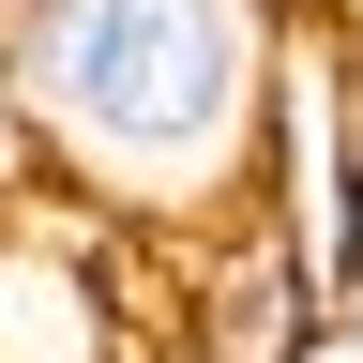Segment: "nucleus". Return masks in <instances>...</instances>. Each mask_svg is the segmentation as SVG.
I'll list each match as a JSON object with an SVG mask.
<instances>
[{
  "instance_id": "f257e3e1",
  "label": "nucleus",
  "mask_w": 363,
  "mask_h": 363,
  "mask_svg": "<svg viewBox=\"0 0 363 363\" xmlns=\"http://www.w3.org/2000/svg\"><path fill=\"white\" fill-rule=\"evenodd\" d=\"M288 16L303 0H30L0 45V106L45 182L197 242V227L257 212Z\"/></svg>"
},
{
  "instance_id": "f03ea898",
  "label": "nucleus",
  "mask_w": 363,
  "mask_h": 363,
  "mask_svg": "<svg viewBox=\"0 0 363 363\" xmlns=\"http://www.w3.org/2000/svg\"><path fill=\"white\" fill-rule=\"evenodd\" d=\"M333 348H348V303L272 212L167 242V363H333Z\"/></svg>"
},
{
  "instance_id": "7ed1b4c3",
  "label": "nucleus",
  "mask_w": 363,
  "mask_h": 363,
  "mask_svg": "<svg viewBox=\"0 0 363 363\" xmlns=\"http://www.w3.org/2000/svg\"><path fill=\"white\" fill-rule=\"evenodd\" d=\"M257 212L318 257V288L348 303L363 272V197H348V0H303L288 61H272V136H257Z\"/></svg>"
},
{
  "instance_id": "20e7f679",
  "label": "nucleus",
  "mask_w": 363,
  "mask_h": 363,
  "mask_svg": "<svg viewBox=\"0 0 363 363\" xmlns=\"http://www.w3.org/2000/svg\"><path fill=\"white\" fill-rule=\"evenodd\" d=\"M348 197H363V16H348ZM363 288V272H348Z\"/></svg>"
},
{
  "instance_id": "39448f33",
  "label": "nucleus",
  "mask_w": 363,
  "mask_h": 363,
  "mask_svg": "<svg viewBox=\"0 0 363 363\" xmlns=\"http://www.w3.org/2000/svg\"><path fill=\"white\" fill-rule=\"evenodd\" d=\"M16 197H30V167H0V227H16Z\"/></svg>"
},
{
  "instance_id": "423d86ee",
  "label": "nucleus",
  "mask_w": 363,
  "mask_h": 363,
  "mask_svg": "<svg viewBox=\"0 0 363 363\" xmlns=\"http://www.w3.org/2000/svg\"><path fill=\"white\" fill-rule=\"evenodd\" d=\"M348 363H363V288H348Z\"/></svg>"
},
{
  "instance_id": "0eeeda50",
  "label": "nucleus",
  "mask_w": 363,
  "mask_h": 363,
  "mask_svg": "<svg viewBox=\"0 0 363 363\" xmlns=\"http://www.w3.org/2000/svg\"><path fill=\"white\" fill-rule=\"evenodd\" d=\"M16 16H30V0H0V45H16Z\"/></svg>"
}]
</instances>
